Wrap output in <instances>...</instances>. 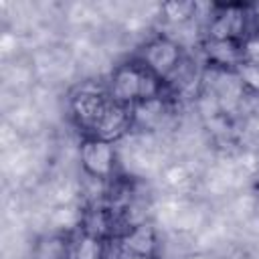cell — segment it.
Masks as SVG:
<instances>
[{"instance_id": "cell-1", "label": "cell", "mask_w": 259, "mask_h": 259, "mask_svg": "<svg viewBox=\"0 0 259 259\" xmlns=\"http://www.w3.org/2000/svg\"><path fill=\"white\" fill-rule=\"evenodd\" d=\"M162 85L156 75H152L138 59L119 63L109 77L107 93L115 103L134 107L140 101L162 97Z\"/></svg>"}, {"instance_id": "cell-10", "label": "cell", "mask_w": 259, "mask_h": 259, "mask_svg": "<svg viewBox=\"0 0 259 259\" xmlns=\"http://www.w3.org/2000/svg\"><path fill=\"white\" fill-rule=\"evenodd\" d=\"M233 73L239 79L243 91H247L251 95H259V65L247 63V61H239L235 65Z\"/></svg>"}, {"instance_id": "cell-3", "label": "cell", "mask_w": 259, "mask_h": 259, "mask_svg": "<svg viewBox=\"0 0 259 259\" xmlns=\"http://www.w3.org/2000/svg\"><path fill=\"white\" fill-rule=\"evenodd\" d=\"M79 162L83 172L95 180H107L117 166L115 144L93 134H83L79 142Z\"/></svg>"}, {"instance_id": "cell-11", "label": "cell", "mask_w": 259, "mask_h": 259, "mask_svg": "<svg viewBox=\"0 0 259 259\" xmlns=\"http://www.w3.org/2000/svg\"><path fill=\"white\" fill-rule=\"evenodd\" d=\"M241 57L247 63L259 65V30H251L241 40Z\"/></svg>"}, {"instance_id": "cell-12", "label": "cell", "mask_w": 259, "mask_h": 259, "mask_svg": "<svg viewBox=\"0 0 259 259\" xmlns=\"http://www.w3.org/2000/svg\"><path fill=\"white\" fill-rule=\"evenodd\" d=\"M121 259H158V257H121Z\"/></svg>"}, {"instance_id": "cell-5", "label": "cell", "mask_w": 259, "mask_h": 259, "mask_svg": "<svg viewBox=\"0 0 259 259\" xmlns=\"http://www.w3.org/2000/svg\"><path fill=\"white\" fill-rule=\"evenodd\" d=\"M249 8L243 4H225L214 6L210 12V20L206 26V40H237L241 42L251 30L249 22Z\"/></svg>"}, {"instance_id": "cell-13", "label": "cell", "mask_w": 259, "mask_h": 259, "mask_svg": "<svg viewBox=\"0 0 259 259\" xmlns=\"http://www.w3.org/2000/svg\"><path fill=\"white\" fill-rule=\"evenodd\" d=\"M59 259H69V255H65V257H59Z\"/></svg>"}, {"instance_id": "cell-9", "label": "cell", "mask_w": 259, "mask_h": 259, "mask_svg": "<svg viewBox=\"0 0 259 259\" xmlns=\"http://www.w3.org/2000/svg\"><path fill=\"white\" fill-rule=\"evenodd\" d=\"M198 4L192 0H170L162 4V14L172 24H186L198 14Z\"/></svg>"}, {"instance_id": "cell-8", "label": "cell", "mask_w": 259, "mask_h": 259, "mask_svg": "<svg viewBox=\"0 0 259 259\" xmlns=\"http://www.w3.org/2000/svg\"><path fill=\"white\" fill-rule=\"evenodd\" d=\"M105 257H107L105 239L87 231L79 233L69 247V259H105Z\"/></svg>"}, {"instance_id": "cell-7", "label": "cell", "mask_w": 259, "mask_h": 259, "mask_svg": "<svg viewBox=\"0 0 259 259\" xmlns=\"http://www.w3.org/2000/svg\"><path fill=\"white\" fill-rule=\"evenodd\" d=\"M134 125V115H132V107L127 105H121V103H111V107L107 109L105 117L101 119L99 127L95 130L93 136H99L103 140H109V142H117L123 134H127Z\"/></svg>"}, {"instance_id": "cell-6", "label": "cell", "mask_w": 259, "mask_h": 259, "mask_svg": "<svg viewBox=\"0 0 259 259\" xmlns=\"http://www.w3.org/2000/svg\"><path fill=\"white\" fill-rule=\"evenodd\" d=\"M121 257H156L158 239L152 225H134L119 239Z\"/></svg>"}, {"instance_id": "cell-2", "label": "cell", "mask_w": 259, "mask_h": 259, "mask_svg": "<svg viewBox=\"0 0 259 259\" xmlns=\"http://www.w3.org/2000/svg\"><path fill=\"white\" fill-rule=\"evenodd\" d=\"M182 59H184V53L180 42L166 34H158L150 38L142 47L138 57V61L160 81H168L182 65Z\"/></svg>"}, {"instance_id": "cell-4", "label": "cell", "mask_w": 259, "mask_h": 259, "mask_svg": "<svg viewBox=\"0 0 259 259\" xmlns=\"http://www.w3.org/2000/svg\"><path fill=\"white\" fill-rule=\"evenodd\" d=\"M111 103L113 99L109 97L107 87L105 89L81 87L71 97V117L85 134H95Z\"/></svg>"}]
</instances>
